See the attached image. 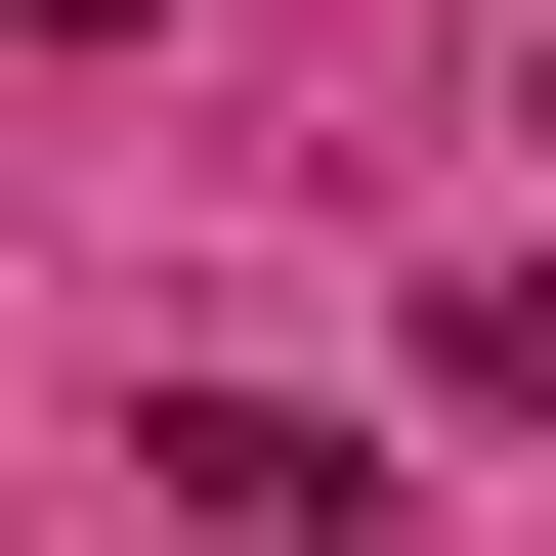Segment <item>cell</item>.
Here are the masks:
<instances>
[{"mask_svg":"<svg viewBox=\"0 0 556 556\" xmlns=\"http://www.w3.org/2000/svg\"><path fill=\"white\" fill-rule=\"evenodd\" d=\"M129 471H172V556H386V428L343 386H172Z\"/></svg>","mask_w":556,"mask_h":556,"instance_id":"1","label":"cell"},{"mask_svg":"<svg viewBox=\"0 0 556 556\" xmlns=\"http://www.w3.org/2000/svg\"><path fill=\"white\" fill-rule=\"evenodd\" d=\"M428 428H556V257H471V300H428Z\"/></svg>","mask_w":556,"mask_h":556,"instance_id":"2","label":"cell"}]
</instances>
